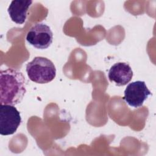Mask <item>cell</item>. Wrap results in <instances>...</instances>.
Here are the masks:
<instances>
[{
	"label": "cell",
	"mask_w": 156,
	"mask_h": 156,
	"mask_svg": "<svg viewBox=\"0 0 156 156\" xmlns=\"http://www.w3.org/2000/svg\"><path fill=\"white\" fill-rule=\"evenodd\" d=\"M21 122L20 112L11 105H0V133L2 135L13 134Z\"/></svg>",
	"instance_id": "obj_4"
},
{
	"label": "cell",
	"mask_w": 156,
	"mask_h": 156,
	"mask_svg": "<svg viewBox=\"0 0 156 156\" xmlns=\"http://www.w3.org/2000/svg\"><path fill=\"white\" fill-rule=\"evenodd\" d=\"M32 1H12L7 9L11 20L16 24H23Z\"/></svg>",
	"instance_id": "obj_7"
},
{
	"label": "cell",
	"mask_w": 156,
	"mask_h": 156,
	"mask_svg": "<svg viewBox=\"0 0 156 156\" xmlns=\"http://www.w3.org/2000/svg\"><path fill=\"white\" fill-rule=\"evenodd\" d=\"M26 92L25 78L21 72L12 68L0 71V104L16 105Z\"/></svg>",
	"instance_id": "obj_1"
},
{
	"label": "cell",
	"mask_w": 156,
	"mask_h": 156,
	"mask_svg": "<svg viewBox=\"0 0 156 156\" xmlns=\"http://www.w3.org/2000/svg\"><path fill=\"white\" fill-rule=\"evenodd\" d=\"M26 73L30 80L37 83H47L56 76L53 62L43 57H35L26 65Z\"/></svg>",
	"instance_id": "obj_2"
},
{
	"label": "cell",
	"mask_w": 156,
	"mask_h": 156,
	"mask_svg": "<svg viewBox=\"0 0 156 156\" xmlns=\"http://www.w3.org/2000/svg\"><path fill=\"white\" fill-rule=\"evenodd\" d=\"M151 94L144 81L137 80L129 83L124 90L123 99L130 106L138 108L143 105L145 100Z\"/></svg>",
	"instance_id": "obj_5"
},
{
	"label": "cell",
	"mask_w": 156,
	"mask_h": 156,
	"mask_svg": "<svg viewBox=\"0 0 156 156\" xmlns=\"http://www.w3.org/2000/svg\"><path fill=\"white\" fill-rule=\"evenodd\" d=\"M108 77L110 81L115 83L117 86H124L132 80L133 71L129 64L118 62L112 66Z\"/></svg>",
	"instance_id": "obj_6"
},
{
	"label": "cell",
	"mask_w": 156,
	"mask_h": 156,
	"mask_svg": "<svg viewBox=\"0 0 156 156\" xmlns=\"http://www.w3.org/2000/svg\"><path fill=\"white\" fill-rule=\"evenodd\" d=\"M27 41L37 49H45L52 43L53 34L51 28L44 23L34 24L26 35Z\"/></svg>",
	"instance_id": "obj_3"
}]
</instances>
